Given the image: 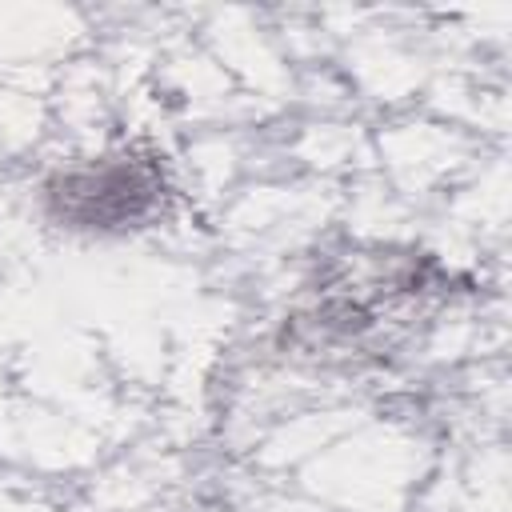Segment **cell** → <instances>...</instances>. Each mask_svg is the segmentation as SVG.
<instances>
[{"mask_svg": "<svg viewBox=\"0 0 512 512\" xmlns=\"http://www.w3.org/2000/svg\"><path fill=\"white\" fill-rule=\"evenodd\" d=\"M448 276L420 252H356L308 284V304L288 320L308 352H380L444 296Z\"/></svg>", "mask_w": 512, "mask_h": 512, "instance_id": "cell-1", "label": "cell"}, {"mask_svg": "<svg viewBox=\"0 0 512 512\" xmlns=\"http://www.w3.org/2000/svg\"><path fill=\"white\" fill-rule=\"evenodd\" d=\"M176 200L168 160L144 144H116L64 160L40 184L44 216L76 236H132L156 228Z\"/></svg>", "mask_w": 512, "mask_h": 512, "instance_id": "cell-2", "label": "cell"}]
</instances>
